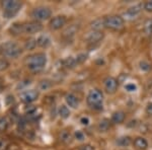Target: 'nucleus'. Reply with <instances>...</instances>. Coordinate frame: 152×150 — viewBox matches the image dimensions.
Instances as JSON below:
<instances>
[{"mask_svg":"<svg viewBox=\"0 0 152 150\" xmlns=\"http://www.w3.org/2000/svg\"><path fill=\"white\" fill-rule=\"evenodd\" d=\"M47 64V56L44 53H37L26 57V65L33 72H40Z\"/></svg>","mask_w":152,"mask_h":150,"instance_id":"1","label":"nucleus"},{"mask_svg":"<svg viewBox=\"0 0 152 150\" xmlns=\"http://www.w3.org/2000/svg\"><path fill=\"white\" fill-rule=\"evenodd\" d=\"M102 102H104V94L99 89H91L89 90L86 97V102L89 108L96 110H102Z\"/></svg>","mask_w":152,"mask_h":150,"instance_id":"2","label":"nucleus"},{"mask_svg":"<svg viewBox=\"0 0 152 150\" xmlns=\"http://www.w3.org/2000/svg\"><path fill=\"white\" fill-rule=\"evenodd\" d=\"M1 5L3 8V15L6 18H11L20 10L23 4L19 1L5 0V1H1Z\"/></svg>","mask_w":152,"mask_h":150,"instance_id":"3","label":"nucleus"},{"mask_svg":"<svg viewBox=\"0 0 152 150\" xmlns=\"http://www.w3.org/2000/svg\"><path fill=\"white\" fill-rule=\"evenodd\" d=\"M2 52L4 53V55L6 57L9 58H18L23 53V49L20 48V46L15 42H6L3 46H2Z\"/></svg>","mask_w":152,"mask_h":150,"instance_id":"4","label":"nucleus"},{"mask_svg":"<svg viewBox=\"0 0 152 150\" xmlns=\"http://www.w3.org/2000/svg\"><path fill=\"white\" fill-rule=\"evenodd\" d=\"M125 19L121 15H109L104 18V28L110 29H120L124 26Z\"/></svg>","mask_w":152,"mask_h":150,"instance_id":"5","label":"nucleus"},{"mask_svg":"<svg viewBox=\"0 0 152 150\" xmlns=\"http://www.w3.org/2000/svg\"><path fill=\"white\" fill-rule=\"evenodd\" d=\"M31 16L35 18L36 21H43L47 20L52 16V10L49 7L46 6H39L36 7L33 11H31Z\"/></svg>","mask_w":152,"mask_h":150,"instance_id":"6","label":"nucleus"},{"mask_svg":"<svg viewBox=\"0 0 152 150\" xmlns=\"http://www.w3.org/2000/svg\"><path fill=\"white\" fill-rule=\"evenodd\" d=\"M43 29V24L39 21H29V23H23V34H28V35H34V34L40 33Z\"/></svg>","mask_w":152,"mask_h":150,"instance_id":"7","label":"nucleus"},{"mask_svg":"<svg viewBox=\"0 0 152 150\" xmlns=\"http://www.w3.org/2000/svg\"><path fill=\"white\" fill-rule=\"evenodd\" d=\"M104 86L105 91L109 93V94H114V93L117 92L118 88H119V81L115 77L107 76L104 80Z\"/></svg>","mask_w":152,"mask_h":150,"instance_id":"8","label":"nucleus"},{"mask_svg":"<svg viewBox=\"0 0 152 150\" xmlns=\"http://www.w3.org/2000/svg\"><path fill=\"white\" fill-rule=\"evenodd\" d=\"M67 23V18L64 15H57L55 18H53L50 20V26L51 29H54V31H58V29H61L62 28H64Z\"/></svg>","mask_w":152,"mask_h":150,"instance_id":"9","label":"nucleus"},{"mask_svg":"<svg viewBox=\"0 0 152 150\" xmlns=\"http://www.w3.org/2000/svg\"><path fill=\"white\" fill-rule=\"evenodd\" d=\"M39 94H40V93H39L38 90L29 89V90H26V91L21 92L19 97H20V100H23V102H26V104H31V102H34L35 100H38Z\"/></svg>","mask_w":152,"mask_h":150,"instance_id":"10","label":"nucleus"},{"mask_svg":"<svg viewBox=\"0 0 152 150\" xmlns=\"http://www.w3.org/2000/svg\"><path fill=\"white\" fill-rule=\"evenodd\" d=\"M142 9H143V4H141V3L136 4V5H134V6H131L130 8L127 9L126 12H125V16L129 19H133L140 13L142 11Z\"/></svg>","mask_w":152,"mask_h":150,"instance_id":"11","label":"nucleus"},{"mask_svg":"<svg viewBox=\"0 0 152 150\" xmlns=\"http://www.w3.org/2000/svg\"><path fill=\"white\" fill-rule=\"evenodd\" d=\"M104 37V34L102 31H92L91 33L88 35L87 41L89 44H97L102 41Z\"/></svg>","mask_w":152,"mask_h":150,"instance_id":"12","label":"nucleus"},{"mask_svg":"<svg viewBox=\"0 0 152 150\" xmlns=\"http://www.w3.org/2000/svg\"><path fill=\"white\" fill-rule=\"evenodd\" d=\"M65 102L67 105H69L72 109H77L79 107V98L73 93H67L65 97Z\"/></svg>","mask_w":152,"mask_h":150,"instance_id":"13","label":"nucleus"},{"mask_svg":"<svg viewBox=\"0 0 152 150\" xmlns=\"http://www.w3.org/2000/svg\"><path fill=\"white\" fill-rule=\"evenodd\" d=\"M133 145L135 146V148L138 150H146L148 148V141L143 137H137V138L134 139Z\"/></svg>","mask_w":152,"mask_h":150,"instance_id":"14","label":"nucleus"},{"mask_svg":"<svg viewBox=\"0 0 152 150\" xmlns=\"http://www.w3.org/2000/svg\"><path fill=\"white\" fill-rule=\"evenodd\" d=\"M125 118H126V115H125L123 110H117L112 115L111 121L114 124H122L125 121Z\"/></svg>","mask_w":152,"mask_h":150,"instance_id":"15","label":"nucleus"},{"mask_svg":"<svg viewBox=\"0 0 152 150\" xmlns=\"http://www.w3.org/2000/svg\"><path fill=\"white\" fill-rule=\"evenodd\" d=\"M51 43H52V41H51V38L48 35H41L37 39V44L41 48H48L51 45Z\"/></svg>","mask_w":152,"mask_h":150,"instance_id":"16","label":"nucleus"},{"mask_svg":"<svg viewBox=\"0 0 152 150\" xmlns=\"http://www.w3.org/2000/svg\"><path fill=\"white\" fill-rule=\"evenodd\" d=\"M111 123L112 121H110L109 119H102L97 125V129L99 132H107L111 128Z\"/></svg>","mask_w":152,"mask_h":150,"instance_id":"17","label":"nucleus"},{"mask_svg":"<svg viewBox=\"0 0 152 150\" xmlns=\"http://www.w3.org/2000/svg\"><path fill=\"white\" fill-rule=\"evenodd\" d=\"M9 33L14 36H18V35H20V34H23V23H13L10 28H9Z\"/></svg>","mask_w":152,"mask_h":150,"instance_id":"18","label":"nucleus"},{"mask_svg":"<svg viewBox=\"0 0 152 150\" xmlns=\"http://www.w3.org/2000/svg\"><path fill=\"white\" fill-rule=\"evenodd\" d=\"M90 28L92 31H102V28H104V18H96L90 24Z\"/></svg>","mask_w":152,"mask_h":150,"instance_id":"19","label":"nucleus"},{"mask_svg":"<svg viewBox=\"0 0 152 150\" xmlns=\"http://www.w3.org/2000/svg\"><path fill=\"white\" fill-rule=\"evenodd\" d=\"M132 143V139L129 136H122L117 140V144L122 147H128Z\"/></svg>","mask_w":152,"mask_h":150,"instance_id":"20","label":"nucleus"},{"mask_svg":"<svg viewBox=\"0 0 152 150\" xmlns=\"http://www.w3.org/2000/svg\"><path fill=\"white\" fill-rule=\"evenodd\" d=\"M63 65L65 66L68 69H73L76 65H77V61H76V58L73 57H67L65 60H63Z\"/></svg>","mask_w":152,"mask_h":150,"instance_id":"21","label":"nucleus"},{"mask_svg":"<svg viewBox=\"0 0 152 150\" xmlns=\"http://www.w3.org/2000/svg\"><path fill=\"white\" fill-rule=\"evenodd\" d=\"M58 114H59V116H60L61 118H62V119H68V118H69V116H70V110L65 105H60V107H59Z\"/></svg>","mask_w":152,"mask_h":150,"instance_id":"22","label":"nucleus"},{"mask_svg":"<svg viewBox=\"0 0 152 150\" xmlns=\"http://www.w3.org/2000/svg\"><path fill=\"white\" fill-rule=\"evenodd\" d=\"M37 46H38V44H37V39L35 38H29L24 43V48H26V50L28 51L34 50Z\"/></svg>","mask_w":152,"mask_h":150,"instance_id":"23","label":"nucleus"},{"mask_svg":"<svg viewBox=\"0 0 152 150\" xmlns=\"http://www.w3.org/2000/svg\"><path fill=\"white\" fill-rule=\"evenodd\" d=\"M144 33L146 36H152V18H148L144 23Z\"/></svg>","mask_w":152,"mask_h":150,"instance_id":"24","label":"nucleus"},{"mask_svg":"<svg viewBox=\"0 0 152 150\" xmlns=\"http://www.w3.org/2000/svg\"><path fill=\"white\" fill-rule=\"evenodd\" d=\"M60 139H61V141H63L64 143H69V142H71V139H72V135L70 134V132L64 130V131L61 132Z\"/></svg>","mask_w":152,"mask_h":150,"instance_id":"25","label":"nucleus"},{"mask_svg":"<svg viewBox=\"0 0 152 150\" xmlns=\"http://www.w3.org/2000/svg\"><path fill=\"white\" fill-rule=\"evenodd\" d=\"M78 31V26H76L75 24H73V26H70L69 28H67L64 31V36L65 37H72L74 36V34L76 33V31Z\"/></svg>","mask_w":152,"mask_h":150,"instance_id":"26","label":"nucleus"},{"mask_svg":"<svg viewBox=\"0 0 152 150\" xmlns=\"http://www.w3.org/2000/svg\"><path fill=\"white\" fill-rule=\"evenodd\" d=\"M9 126V121L6 117H0V132L6 131Z\"/></svg>","mask_w":152,"mask_h":150,"instance_id":"27","label":"nucleus"},{"mask_svg":"<svg viewBox=\"0 0 152 150\" xmlns=\"http://www.w3.org/2000/svg\"><path fill=\"white\" fill-rule=\"evenodd\" d=\"M139 66H140V69L142 71H149L151 69V65H150V63L149 62H147V61L145 60H143V61H141L140 63H139Z\"/></svg>","mask_w":152,"mask_h":150,"instance_id":"28","label":"nucleus"},{"mask_svg":"<svg viewBox=\"0 0 152 150\" xmlns=\"http://www.w3.org/2000/svg\"><path fill=\"white\" fill-rule=\"evenodd\" d=\"M88 57V55L87 54H85V53H80V54H78L77 55V57H76V61H77V64H81L84 62L85 60L87 59Z\"/></svg>","mask_w":152,"mask_h":150,"instance_id":"29","label":"nucleus"},{"mask_svg":"<svg viewBox=\"0 0 152 150\" xmlns=\"http://www.w3.org/2000/svg\"><path fill=\"white\" fill-rule=\"evenodd\" d=\"M143 9L147 12H152V0L150 1H146L143 4Z\"/></svg>","mask_w":152,"mask_h":150,"instance_id":"30","label":"nucleus"},{"mask_svg":"<svg viewBox=\"0 0 152 150\" xmlns=\"http://www.w3.org/2000/svg\"><path fill=\"white\" fill-rule=\"evenodd\" d=\"M8 66H9V63L7 62L6 60H4V59H0V71L5 70Z\"/></svg>","mask_w":152,"mask_h":150,"instance_id":"31","label":"nucleus"},{"mask_svg":"<svg viewBox=\"0 0 152 150\" xmlns=\"http://www.w3.org/2000/svg\"><path fill=\"white\" fill-rule=\"evenodd\" d=\"M125 88H126V90H127V91H129V92L135 91V90L137 89L136 85L133 84V83H129V84H127L126 86H125Z\"/></svg>","mask_w":152,"mask_h":150,"instance_id":"32","label":"nucleus"},{"mask_svg":"<svg viewBox=\"0 0 152 150\" xmlns=\"http://www.w3.org/2000/svg\"><path fill=\"white\" fill-rule=\"evenodd\" d=\"M48 82H49L48 80L41 81V83H40V88H41V89H47L48 87H50L51 86V83H50V84H48Z\"/></svg>","mask_w":152,"mask_h":150,"instance_id":"33","label":"nucleus"},{"mask_svg":"<svg viewBox=\"0 0 152 150\" xmlns=\"http://www.w3.org/2000/svg\"><path fill=\"white\" fill-rule=\"evenodd\" d=\"M74 135H75V138L78 139L79 141H82V140H84V134H83L81 131H76Z\"/></svg>","mask_w":152,"mask_h":150,"instance_id":"34","label":"nucleus"},{"mask_svg":"<svg viewBox=\"0 0 152 150\" xmlns=\"http://www.w3.org/2000/svg\"><path fill=\"white\" fill-rule=\"evenodd\" d=\"M146 114L148 116H152V102H148L146 105V109H145Z\"/></svg>","mask_w":152,"mask_h":150,"instance_id":"35","label":"nucleus"},{"mask_svg":"<svg viewBox=\"0 0 152 150\" xmlns=\"http://www.w3.org/2000/svg\"><path fill=\"white\" fill-rule=\"evenodd\" d=\"M79 150H95L94 147L90 144H85V145H82L81 147L79 148Z\"/></svg>","mask_w":152,"mask_h":150,"instance_id":"36","label":"nucleus"},{"mask_svg":"<svg viewBox=\"0 0 152 150\" xmlns=\"http://www.w3.org/2000/svg\"><path fill=\"white\" fill-rule=\"evenodd\" d=\"M6 141H4L3 139H1L0 138V150H3V149H5V147H6Z\"/></svg>","mask_w":152,"mask_h":150,"instance_id":"37","label":"nucleus"},{"mask_svg":"<svg viewBox=\"0 0 152 150\" xmlns=\"http://www.w3.org/2000/svg\"><path fill=\"white\" fill-rule=\"evenodd\" d=\"M80 122H81L82 125H88V123H89V120H88V118H82L81 120H80Z\"/></svg>","mask_w":152,"mask_h":150,"instance_id":"38","label":"nucleus"},{"mask_svg":"<svg viewBox=\"0 0 152 150\" xmlns=\"http://www.w3.org/2000/svg\"><path fill=\"white\" fill-rule=\"evenodd\" d=\"M2 89H3V83H2V80L0 79V92L2 91Z\"/></svg>","mask_w":152,"mask_h":150,"instance_id":"39","label":"nucleus"},{"mask_svg":"<svg viewBox=\"0 0 152 150\" xmlns=\"http://www.w3.org/2000/svg\"><path fill=\"white\" fill-rule=\"evenodd\" d=\"M0 53H2V47H0Z\"/></svg>","mask_w":152,"mask_h":150,"instance_id":"40","label":"nucleus"}]
</instances>
